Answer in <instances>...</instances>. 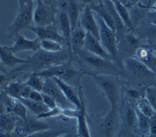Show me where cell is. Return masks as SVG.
Returning a JSON list of instances; mask_svg holds the SVG:
<instances>
[{"label":"cell","instance_id":"obj_1","mask_svg":"<svg viewBox=\"0 0 156 137\" xmlns=\"http://www.w3.org/2000/svg\"><path fill=\"white\" fill-rule=\"evenodd\" d=\"M70 58H71L67 48L57 52H48L40 49L33 55L28 57L26 63L13 69L10 72L20 74L24 72H39L53 66L63 63Z\"/></svg>","mask_w":156,"mask_h":137},{"label":"cell","instance_id":"obj_2","mask_svg":"<svg viewBox=\"0 0 156 137\" xmlns=\"http://www.w3.org/2000/svg\"><path fill=\"white\" fill-rule=\"evenodd\" d=\"M82 67L80 69L84 71L87 75L111 74L116 75L120 73L118 65L113 61L104 59L92 54L82 49L73 57Z\"/></svg>","mask_w":156,"mask_h":137},{"label":"cell","instance_id":"obj_3","mask_svg":"<svg viewBox=\"0 0 156 137\" xmlns=\"http://www.w3.org/2000/svg\"><path fill=\"white\" fill-rule=\"evenodd\" d=\"M73 60L70 58L63 63L35 73L43 79L57 78L74 88L79 89L81 87L82 77L87 74L80 69H76L73 66Z\"/></svg>","mask_w":156,"mask_h":137},{"label":"cell","instance_id":"obj_4","mask_svg":"<svg viewBox=\"0 0 156 137\" xmlns=\"http://www.w3.org/2000/svg\"><path fill=\"white\" fill-rule=\"evenodd\" d=\"M91 76L102 94L108 100L111 108L118 109L122 100V86L118 76L94 74Z\"/></svg>","mask_w":156,"mask_h":137},{"label":"cell","instance_id":"obj_5","mask_svg":"<svg viewBox=\"0 0 156 137\" xmlns=\"http://www.w3.org/2000/svg\"><path fill=\"white\" fill-rule=\"evenodd\" d=\"M96 19L99 27V41L105 51L111 56L113 61L117 65H119L121 62L118 56L116 33L99 16H96Z\"/></svg>","mask_w":156,"mask_h":137},{"label":"cell","instance_id":"obj_6","mask_svg":"<svg viewBox=\"0 0 156 137\" xmlns=\"http://www.w3.org/2000/svg\"><path fill=\"white\" fill-rule=\"evenodd\" d=\"M34 4L18 9L17 14L7 29V37L13 39L20 32L31 26L33 22Z\"/></svg>","mask_w":156,"mask_h":137},{"label":"cell","instance_id":"obj_7","mask_svg":"<svg viewBox=\"0 0 156 137\" xmlns=\"http://www.w3.org/2000/svg\"><path fill=\"white\" fill-rule=\"evenodd\" d=\"M123 68L132 77L141 80L151 81L153 85L156 80V74L137 58L126 57L122 61Z\"/></svg>","mask_w":156,"mask_h":137},{"label":"cell","instance_id":"obj_8","mask_svg":"<svg viewBox=\"0 0 156 137\" xmlns=\"http://www.w3.org/2000/svg\"><path fill=\"white\" fill-rule=\"evenodd\" d=\"M120 119L118 109L111 108L98 122L97 132L99 137H114L121 127Z\"/></svg>","mask_w":156,"mask_h":137},{"label":"cell","instance_id":"obj_9","mask_svg":"<svg viewBox=\"0 0 156 137\" xmlns=\"http://www.w3.org/2000/svg\"><path fill=\"white\" fill-rule=\"evenodd\" d=\"M57 7L45 4L38 0L33 11V23L37 27H45L55 24L57 21Z\"/></svg>","mask_w":156,"mask_h":137},{"label":"cell","instance_id":"obj_10","mask_svg":"<svg viewBox=\"0 0 156 137\" xmlns=\"http://www.w3.org/2000/svg\"><path fill=\"white\" fill-rule=\"evenodd\" d=\"M143 46L140 38L136 37L132 32H128L117 38V48L119 58L122 55L124 58L135 56L137 50Z\"/></svg>","mask_w":156,"mask_h":137},{"label":"cell","instance_id":"obj_11","mask_svg":"<svg viewBox=\"0 0 156 137\" xmlns=\"http://www.w3.org/2000/svg\"><path fill=\"white\" fill-rule=\"evenodd\" d=\"M52 127L53 126L49 124L43 122L36 117L27 116L25 120L19 119L15 130L26 136Z\"/></svg>","mask_w":156,"mask_h":137},{"label":"cell","instance_id":"obj_12","mask_svg":"<svg viewBox=\"0 0 156 137\" xmlns=\"http://www.w3.org/2000/svg\"><path fill=\"white\" fill-rule=\"evenodd\" d=\"M41 92L51 96L55 99L57 105L63 109L71 108L73 106L65 97L61 89L52 78L44 79V83Z\"/></svg>","mask_w":156,"mask_h":137},{"label":"cell","instance_id":"obj_13","mask_svg":"<svg viewBox=\"0 0 156 137\" xmlns=\"http://www.w3.org/2000/svg\"><path fill=\"white\" fill-rule=\"evenodd\" d=\"M79 26L99 40V27L90 5L84 6L79 18Z\"/></svg>","mask_w":156,"mask_h":137},{"label":"cell","instance_id":"obj_14","mask_svg":"<svg viewBox=\"0 0 156 137\" xmlns=\"http://www.w3.org/2000/svg\"><path fill=\"white\" fill-rule=\"evenodd\" d=\"M57 8L68 15L72 30L79 26L80 5L77 0H57Z\"/></svg>","mask_w":156,"mask_h":137},{"label":"cell","instance_id":"obj_15","mask_svg":"<svg viewBox=\"0 0 156 137\" xmlns=\"http://www.w3.org/2000/svg\"><path fill=\"white\" fill-rule=\"evenodd\" d=\"M28 29L34 33L37 37H38L40 40H53L58 42L63 45L65 44V40L63 36L59 33L58 28L55 24L49 25L45 27L31 26L28 28Z\"/></svg>","mask_w":156,"mask_h":137},{"label":"cell","instance_id":"obj_16","mask_svg":"<svg viewBox=\"0 0 156 137\" xmlns=\"http://www.w3.org/2000/svg\"><path fill=\"white\" fill-rule=\"evenodd\" d=\"M78 93L81 100L82 106L79 109V113L77 118L76 136L77 137H91L87 122L85 99L82 87L78 89Z\"/></svg>","mask_w":156,"mask_h":137},{"label":"cell","instance_id":"obj_17","mask_svg":"<svg viewBox=\"0 0 156 137\" xmlns=\"http://www.w3.org/2000/svg\"><path fill=\"white\" fill-rule=\"evenodd\" d=\"M12 40L14 43L10 47L14 54L25 51H32L35 52L40 49V40L38 37L29 40L19 33Z\"/></svg>","mask_w":156,"mask_h":137},{"label":"cell","instance_id":"obj_18","mask_svg":"<svg viewBox=\"0 0 156 137\" xmlns=\"http://www.w3.org/2000/svg\"><path fill=\"white\" fill-rule=\"evenodd\" d=\"M7 113L14 114L22 120H25L27 116V108L22 102L17 99L6 94L2 90L1 91Z\"/></svg>","mask_w":156,"mask_h":137},{"label":"cell","instance_id":"obj_19","mask_svg":"<svg viewBox=\"0 0 156 137\" xmlns=\"http://www.w3.org/2000/svg\"><path fill=\"white\" fill-rule=\"evenodd\" d=\"M121 103L123 104L122 106V117L121 124L128 128L135 134V132H136L137 127V115L136 109L129 101L127 100H124L122 97Z\"/></svg>","mask_w":156,"mask_h":137},{"label":"cell","instance_id":"obj_20","mask_svg":"<svg viewBox=\"0 0 156 137\" xmlns=\"http://www.w3.org/2000/svg\"><path fill=\"white\" fill-rule=\"evenodd\" d=\"M83 49L87 52L104 59L113 61L111 56L104 48L100 43V41L88 32H87L86 33Z\"/></svg>","mask_w":156,"mask_h":137},{"label":"cell","instance_id":"obj_21","mask_svg":"<svg viewBox=\"0 0 156 137\" xmlns=\"http://www.w3.org/2000/svg\"><path fill=\"white\" fill-rule=\"evenodd\" d=\"M61 89L66 99L76 108L80 109L82 106L81 100L78 93V89L57 78H52Z\"/></svg>","mask_w":156,"mask_h":137},{"label":"cell","instance_id":"obj_22","mask_svg":"<svg viewBox=\"0 0 156 137\" xmlns=\"http://www.w3.org/2000/svg\"><path fill=\"white\" fill-rule=\"evenodd\" d=\"M58 24L62 32V35L65 40V46L70 54V57L73 59V56L71 47V37L72 33V28L69 17L66 12L60 11L58 13Z\"/></svg>","mask_w":156,"mask_h":137},{"label":"cell","instance_id":"obj_23","mask_svg":"<svg viewBox=\"0 0 156 137\" xmlns=\"http://www.w3.org/2000/svg\"><path fill=\"white\" fill-rule=\"evenodd\" d=\"M104 3L105 4V6L108 9V11L110 12L113 20L115 23V33L116 36V38H119L124 34L128 33L129 30L124 25L123 21H122L121 17L119 16L115 6L114 5L113 2L112 0H104Z\"/></svg>","mask_w":156,"mask_h":137},{"label":"cell","instance_id":"obj_24","mask_svg":"<svg viewBox=\"0 0 156 137\" xmlns=\"http://www.w3.org/2000/svg\"><path fill=\"white\" fill-rule=\"evenodd\" d=\"M26 59H22L15 55L10 47L0 44V62L4 66L14 68L26 63Z\"/></svg>","mask_w":156,"mask_h":137},{"label":"cell","instance_id":"obj_25","mask_svg":"<svg viewBox=\"0 0 156 137\" xmlns=\"http://www.w3.org/2000/svg\"><path fill=\"white\" fill-rule=\"evenodd\" d=\"M134 57L143 63L148 68L155 74L156 56L149 49L143 45V46L137 50Z\"/></svg>","mask_w":156,"mask_h":137},{"label":"cell","instance_id":"obj_26","mask_svg":"<svg viewBox=\"0 0 156 137\" xmlns=\"http://www.w3.org/2000/svg\"><path fill=\"white\" fill-rule=\"evenodd\" d=\"M86 33L87 32L80 26H79L72 30L71 47L73 57L78 52L83 49Z\"/></svg>","mask_w":156,"mask_h":137},{"label":"cell","instance_id":"obj_27","mask_svg":"<svg viewBox=\"0 0 156 137\" xmlns=\"http://www.w3.org/2000/svg\"><path fill=\"white\" fill-rule=\"evenodd\" d=\"M90 7L91 10L96 12L97 15L99 16L105 23L115 32V26L112 16L104 2L101 1L98 4L90 5Z\"/></svg>","mask_w":156,"mask_h":137},{"label":"cell","instance_id":"obj_28","mask_svg":"<svg viewBox=\"0 0 156 137\" xmlns=\"http://www.w3.org/2000/svg\"><path fill=\"white\" fill-rule=\"evenodd\" d=\"M18 117L9 113H5L0 116V132L10 133L15 131Z\"/></svg>","mask_w":156,"mask_h":137},{"label":"cell","instance_id":"obj_29","mask_svg":"<svg viewBox=\"0 0 156 137\" xmlns=\"http://www.w3.org/2000/svg\"><path fill=\"white\" fill-rule=\"evenodd\" d=\"M19 100L26 107V108L32 112L35 116H37L49 110L43 102H37L29 99L23 98H21Z\"/></svg>","mask_w":156,"mask_h":137},{"label":"cell","instance_id":"obj_30","mask_svg":"<svg viewBox=\"0 0 156 137\" xmlns=\"http://www.w3.org/2000/svg\"><path fill=\"white\" fill-rule=\"evenodd\" d=\"M115 8L121 17L122 21H123L126 27L128 29L129 31L133 33L135 30V27L132 23L131 18L130 16V13L129 9L122 4L118 2H113Z\"/></svg>","mask_w":156,"mask_h":137},{"label":"cell","instance_id":"obj_31","mask_svg":"<svg viewBox=\"0 0 156 137\" xmlns=\"http://www.w3.org/2000/svg\"><path fill=\"white\" fill-rule=\"evenodd\" d=\"M136 112L137 115L136 132H138L141 134L140 136H146L149 133L151 119L142 114L136 109Z\"/></svg>","mask_w":156,"mask_h":137},{"label":"cell","instance_id":"obj_32","mask_svg":"<svg viewBox=\"0 0 156 137\" xmlns=\"http://www.w3.org/2000/svg\"><path fill=\"white\" fill-rule=\"evenodd\" d=\"M68 132H69V130L64 127H53L51 128L40 131L27 135L24 137H58L59 136L65 134Z\"/></svg>","mask_w":156,"mask_h":137},{"label":"cell","instance_id":"obj_33","mask_svg":"<svg viewBox=\"0 0 156 137\" xmlns=\"http://www.w3.org/2000/svg\"><path fill=\"white\" fill-rule=\"evenodd\" d=\"M24 82L21 80L10 82L2 91L8 96L20 99L21 98V92L23 86Z\"/></svg>","mask_w":156,"mask_h":137},{"label":"cell","instance_id":"obj_34","mask_svg":"<svg viewBox=\"0 0 156 137\" xmlns=\"http://www.w3.org/2000/svg\"><path fill=\"white\" fill-rule=\"evenodd\" d=\"M135 108L150 119L156 115V111L146 97H143L136 102Z\"/></svg>","mask_w":156,"mask_h":137},{"label":"cell","instance_id":"obj_35","mask_svg":"<svg viewBox=\"0 0 156 137\" xmlns=\"http://www.w3.org/2000/svg\"><path fill=\"white\" fill-rule=\"evenodd\" d=\"M43 79V78L37 75V73L32 72L24 83L32 90L41 92L44 83V80Z\"/></svg>","mask_w":156,"mask_h":137},{"label":"cell","instance_id":"obj_36","mask_svg":"<svg viewBox=\"0 0 156 137\" xmlns=\"http://www.w3.org/2000/svg\"><path fill=\"white\" fill-rule=\"evenodd\" d=\"M130 9L131 10L129 12V13L134 27L135 26L139 24L140 21L144 18V16H147V15L149 11V10L142 8L138 5L133 7Z\"/></svg>","mask_w":156,"mask_h":137},{"label":"cell","instance_id":"obj_37","mask_svg":"<svg viewBox=\"0 0 156 137\" xmlns=\"http://www.w3.org/2000/svg\"><path fill=\"white\" fill-rule=\"evenodd\" d=\"M146 87H144L141 90L135 88H124V89L122 88V92L124 93L128 99L131 101L135 102L136 104L140 99L145 97V90Z\"/></svg>","mask_w":156,"mask_h":137},{"label":"cell","instance_id":"obj_38","mask_svg":"<svg viewBox=\"0 0 156 137\" xmlns=\"http://www.w3.org/2000/svg\"><path fill=\"white\" fill-rule=\"evenodd\" d=\"M63 44L53 40H40V49L48 52H57L62 51L64 48Z\"/></svg>","mask_w":156,"mask_h":137},{"label":"cell","instance_id":"obj_39","mask_svg":"<svg viewBox=\"0 0 156 137\" xmlns=\"http://www.w3.org/2000/svg\"><path fill=\"white\" fill-rule=\"evenodd\" d=\"M145 97L156 111V86H147L145 90Z\"/></svg>","mask_w":156,"mask_h":137},{"label":"cell","instance_id":"obj_40","mask_svg":"<svg viewBox=\"0 0 156 137\" xmlns=\"http://www.w3.org/2000/svg\"><path fill=\"white\" fill-rule=\"evenodd\" d=\"M63 109L62 107L59 106H57L55 108H53L52 109H49L46 112L40 114V115L35 116L38 119H47V118H54L57 117L58 116H60L62 114Z\"/></svg>","mask_w":156,"mask_h":137},{"label":"cell","instance_id":"obj_41","mask_svg":"<svg viewBox=\"0 0 156 137\" xmlns=\"http://www.w3.org/2000/svg\"><path fill=\"white\" fill-rule=\"evenodd\" d=\"M144 35V38H146L149 43V44L156 42V24L150 23V24L147 26Z\"/></svg>","mask_w":156,"mask_h":137},{"label":"cell","instance_id":"obj_42","mask_svg":"<svg viewBox=\"0 0 156 137\" xmlns=\"http://www.w3.org/2000/svg\"><path fill=\"white\" fill-rule=\"evenodd\" d=\"M42 97H43V102L49 109H52L58 106L55 99H53L51 96L42 93Z\"/></svg>","mask_w":156,"mask_h":137},{"label":"cell","instance_id":"obj_43","mask_svg":"<svg viewBox=\"0 0 156 137\" xmlns=\"http://www.w3.org/2000/svg\"><path fill=\"white\" fill-rule=\"evenodd\" d=\"M79 113V109L68 108L63 109L62 115L67 118H75L77 119Z\"/></svg>","mask_w":156,"mask_h":137},{"label":"cell","instance_id":"obj_44","mask_svg":"<svg viewBox=\"0 0 156 137\" xmlns=\"http://www.w3.org/2000/svg\"><path fill=\"white\" fill-rule=\"evenodd\" d=\"M136 136L128 128L121 124V127L118 132L116 137H136Z\"/></svg>","mask_w":156,"mask_h":137},{"label":"cell","instance_id":"obj_45","mask_svg":"<svg viewBox=\"0 0 156 137\" xmlns=\"http://www.w3.org/2000/svg\"><path fill=\"white\" fill-rule=\"evenodd\" d=\"M156 4V0H140L137 4L140 7L150 10Z\"/></svg>","mask_w":156,"mask_h":137},{"label":"cell","instance_id":"obj_46","mask_svg":"<svg viewBox=\"0 0 156 137\" xmlns=\"http://www.w3.org/2000/svg\"><path fill=\"white\" fill-rule=\"evenodd\" d=\"M141 137H156V115L151 118L150 131L149 135Z\"/></svg>","mask_w":156,"mask_h":137},{"label":"cell","instance_id":"obj_47","mask_svg":"<svg viewBox=\"0 0 156 137\" xmlns=\"http://www.w3.org/2000/svg\"><path fill=\"white\" fill-rule=\"evenodd\" d=\"M28 99L37 102H43L42 93L32 90Z\"/></svg>","mask_w":156,"mask_h":137},{"label":"cell","instance_id":"obj_48","mask_svg":"<svg viewBox=\"0 0 156 137\" xmlns=\"http://www.w3.org/2000/svg\"><path fill=\"white\" fill-rule=\"evenodd\" d=\"M25 136L19 133L16 131H13L10 133L0 132V137H24Z\"/></svg>","mask_w":156,"mask_h":137},{"label":"cell","instance_id":"obj_49","mask_svg":"<svg viewBox=\"0 0 156 137\" xmlns=\"http://www.w3.org/2000/svg\"><path fill=\"white\" fill-rule=\"evenodd\" d=\"M38 0H17L18 4V9H22L24 7L34 4V1H37Z\"/></svg>","mask_w":156,"mask_h":137},{"label":"cell","instance_id":"obj_50","mask_svg":"<svg viewBox=\"0 0 156 137\" xmlns=\"http://www.w3.org/2000/svg\"><path fill=\"white\" fill-rule=\"evenodd\" d=\"M104 0H77L78 2H80L84 5V6L87 5H92V4H96L99 3Z\"/></svg>","mask_w":156,"mask_h":137},{"label":"cell","instance_id":"obj_51","mask_svg":"<svg viewBox=\"0 0 156 137\" xmlns=\"http://www.w3.org/2000/svg\"><path fill=\"white\" fill-rule=\"evenodd\" d=\"M147 18L150 23L156 24V12L153 10L151 12L149 11L147 15Z\"/></svg>","mask_w":156,"mask_h":137},{"label":"cell","instance_id":"obj_52","mask_svg":"<svg viewBox=\"0 0 156 137\" xmlns=\"http://www.w3.org/2000/svg\"><path fill=\"white\" fill-rule=\"evenodd\" d=\"M6 107L3 100V99L1 96V93L0 92V116L5 113H6Z\"/></svg>","mask_w":156,"mask_h":137},{"label":"cell","instance_id":"obj_53","mask_svg":"<svg viewBox=\"0 0 156 137\" xmlns=\"http://www.w3.org/2000/svg\"><path fill=\"white\" fill-rule=\"evenodd\" d=\"M40 1L44 3L45 4L57 8V0H40Z\"/></svg>","mask_w":156,"mask_h":137},{"label":"cell","instance_id":"obj_54","mask_svg":"<svg viewBox=\"0 0 156 137\" xmlns=\"http://www.w3.org/2000/svg\"><path fill=\"white\" fill-rule=\"evenodd\" d=\"M143 46L147 47L148 49H149L154 53V54L156 56V42L152 43L151 44H149L148 45H143Z\"/></svg>","mask_w":156,"mask_h":137},{"label":"cell","instance_id":"obj_55","mask_svg":"<svg viewBox=\"0 0 156 137\" xmlns=\"http://www.w3.org/2000/svg\"><path fill=\"white\" fill-rule=\"evenodd\" d=\"M140 0H129V2L128 3V4L127 5L126 7L128 9H130L131 8H132L133 7L136 5L138 2H140Z\"/></svg>","mask_w":156,"mask_h":137},{"label":"cell","instance_id":"obj_56","mask_svg":"<svg viewBox=\"0 0 156 137\" xmlns=\"http://www.w3.org/2000/svg\"><path fill=\"white\" fill-rule=\"evenodd\" d=\"M58 137H77L76 133L73 132H68L65 134H63Z\"/></svg>","mask_w":156,"mask_h":137},{"label":"cell","instance_id":"obj_57","mask_svg":"<svg viewBox=\"0 0 156 137\" xmlns=\"http://www.w3.org/2000/svg\"><path fill=\"white\" fill-rule=\"evenodd\" d=\"M113 2H119L120 4H122L124 6H127V5L128 4L129 0H112Z\"/></svg>","mask_w":156,"mask_h":137},{"label":"cell","instance_id":"obj_58","mask_svg":"<svg viewBox=\"0 0 156 137\" xmlns=\"http://www.w3.org/2000/svg\"><path fill=\"white\" fill-rule=\"evenodd\" d=\"M0 71H1V72H2L3 73H7V72L5 71V69H4V68H3V66L1 65V64H0Z\"/></svg>","mask_w":156,"mask_h":137},{"label":"cell","instance_id":"obj_59","mask_svg":"<svg viewBox=\"0 0 156 137\" xmlns=\"http://www.w3.org/2000/svg\"><path fill=\"white\" fill-rule=\"evenodd\" d=\"M151 10H153V11H155V12H156V5H155L151 9Z\"/></svg>","mask_w":156,"mask_h":137},{"label":"cell","instance_id":"obj_60","mask_svg":"<svg viewBox=\"0 0 156 137\" xmlns=\"http://www.w3.org/2000/svg\"><path fill=\"white\" fill-rule=\"evenodd\" d=\"M136 137H141V136H136Z\"/></svg>","mask_w":156,"mask_h":137},{"label":"cell","instance_id":"obj_61","mask_svg":"<svg viewBox=\"0 0 156 137\" xmlns=\"http://www.w3.org/2000/svg\"><path fill=\"white\" fill-rule=\"evenodd\" d=\"M0 92H1V91H0Z\"/></svg>","mask_w":156,"mask_h":137}]
</instances>
